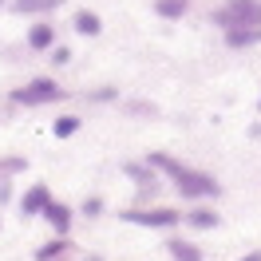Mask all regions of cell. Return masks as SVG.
I'll return each mask as SVG.
<instances>
[{
	"label": "cell",
	"mask_w": 261,
	"mask_h": 261,
	"mask_svg": "<svg viewBox=\"0 0 261 261\" xmlns=\"http://www.w3.org/2000/svg\"><path fill=\"white\" fill-rule=\"evenodd\" d=\"M60 4H64V0H12V12H16V16H48Z\"/></svg>",
	"instance_id": "obj_11"
},
{
	"label": "cell",
	"mask_w": 261,
	"mask_h": 261,
	"mask_svg": "<svg viewBox=\"0 0 261 261\" xmlns=\"http://www.w3.org/2000/svg\"><path fill=\"white\" fill-rule=\"evenodd\" d=\"M210 20L222 32H229V28H253V24H261V0H222L210 12Z\"/></svg>",
	"instance_id": "obj_1"
},
{
	"label": "cell",
	"mask_w": 261,
	"mask_h": 261,
	"mask_svg": "<svg viewBox=\"0 0 261 261\" xmlns=\"http://www.w3.org/2000/svg\"><path fill=\"white\" fill-rule=\"evenodd\" d=\"M103 210V202H99V198H87V202H83V214H99Z\"/></svg>",
	"instance_id": "obj_21"
},
{
	"label": "cell",
	"mask_w": 261,
	"mask_h": 261,
	"mask_svg": "<svg viewBox=\"0 0 261 261\" xmlns=\"http://www.w3.org/2000/svg\"><path fill=\"white\" fill-rule=\"evenodd\" d=\"M8 99H12V107H44V103H60V99H67V95L51 75H36V80H28L24 87H16Z\"/></svg>",
	"instance_id": "obj_2"
},
{
	"label": "cell",
	"mask_w": 261,
	"mask_h": 261,
	"mask_svg": "<svg viewBox=\"0 0 261 261\" xmlns=\"http://www.w3.org/2000/svg\"><path fill=\"white\" fill-rule=\"evenodd\" d=\"M71 24H75V32H80V36H91V40L103 36V16L91 12V8H80V12L71 16Z\"/></svg>",
	"instance_id": "obj_10"
},
{
	"label": "cell",
	"mask_w": 261,
	"mask_h": 261,
	"mask_svg": "<svg viewBox=\"0 0 261 261\" xmlns=\"http://www.w3.org/2000/svg\"><path fill=\"white\" fill-rule=\"evenodd\" d=\"M51 202V190L44 186V182H36L32 190L24 194V202H20V214H28V218H36V214H44V206Z\"/></svg>",
	"instance_id": "obj_9"
},
{
	"label": "cell",
	"mask_w": 261,
	"mask_h": 261,
	"mask_svg": "<svg viewBox=\"0 0 261 261\" xmlns=\"http://www.w3.org/2000/svg\"><path fill=\"white\" fill-rule=\"evenodd\" d=\"M0 8H4V0H0Z\"/></svg>",
	"instance_id": "obj_24"
},
{
	"label": "cell",
	"mask_w": 261,
	"mask_h": 261,
	"mask_svg": "<svg viewBox=\"0 0 261 261\" xmlns=\"http://www.w3.org/2000/svg\"><path fill=\"white\" fill-rule=\"evenodd\" d=\"M123 174L139 186V198H150L159 190V178H154V166L150 163H123Z\"/></svg>",
	"instance_id": "obj_5"
},
{
	"label": "cell",
	"mask_w": 261,
	"mask_h": 261,
	"mask_svg": "<svg viewBox=\"0 0 261 261\" xmlns=\"http://www.w3.org/2000/svg\"><path fill=\"white\" fill-rule=\"evenodd\" d=\"M119 222H130V226H147V229H174L182 222V214L174 206H130V210H119Z\"/></svg>",
	"instance_id": "obj_3"
},
{
	"label": "cell",
	"mask_w": 261,
	"mask_h": 261,
	"mask_svg": "<svg viewBox=\"0 0 261 261\" xmlns=\"http://www.w3.org/2000/svg\"><path fill=\"white\" fill-rule=\"evenodd\" d=\"M24 40H28V48H32V51H51V48H56V24H51V20H36Z\"/></svg>",
	"instance_id": "obj_6"
},
{
	"label": "cell",
	"mask_w": 261,
	"mask_h": 261,
	"mask_svg": "<svg viewBox=\"0 0 261 261\" xmlns=\"http://www.w3.org/2000/svg\"><path fill=\"white\" fill-rule=\"evenodd\" d=\"M80 127H83L80 115H60V119L51 123V135H56V139H71V135H75Z\"/></svg>",
	"instance_id": "obj_17"
},
{
	"label": "cell",
	"mask_w": 261,
	"mask_h": 261,
	"mask_svg": "<svg viewBox=\"0 0 261 261\" xmlns=\"http://www.w3.org/2000/svg\"><path fill=\"white\" fill-rule=\"evenodd\" d=\"M222 40H226L229 51L257 48V44H261V24H253V28H229V32H222Z\"/></svg>",
	"instance_id": "obj_7"
},
{
	"label": "cell",
	"mask_w": 261,
	"mask_h": 261,
	"mask_svg": "<svg viewBox=\"0 0 261 261\" xmlns=\"http://www.w3.org/2000/svg\"><path fill=\"white\" fill-rule=\"evenodd\" d=\"M64 253H71V242H67V238H56V242H44L36 249V261H60Z\"/></svg>",
	"instance_id": "obj_15"
},
{
	"label": "cell",
	"mask_w": 261,
	"mask_h": 261,
	"mask_svg": "<svg viewBox=\"0 0 261 261\" xmlns=\"http://www.w3.org/2000/svg\"><path fill=\"white\" fill-rule=\"evenodd\" d=\"M115 95H119L115 87H99V91H91V99H95V103H111Z\"/></svg>",
	"instance_id": "obj_19"
},
{
	"label": "cell",
	"mask_w": 261,
	"mask_h": 261,
	"mask_svg": "<svg viewBox=\"0 0 261 261\" xmlns=\"http://www.w3.org/2000/svg\"><path fill=\"white\" fill-rule=\"evenodd\" d=\"M190 229H218L222 226V218H218V210H210V206H194V210L182 218Z\"/></svg>",
	"instance_id": "obj_12"
},
{
	"label": "cell",
	"mask_w": 261,
	"mask_h": 261,
	"mask_svg": "<svg viewBox=\"0 0 261 261\" xmlns=\"http://www.w3.org/2000/svg\"><path fill=\"white\" fill-rule=\"evenodd\" d=\"M190 12V0H154V16L163 20H182Z\"/></svg>",
	"instance_id": "obj_14"
},
{
	"label": "cell",
	"mask_w": 261,
	"mask_h": 261,
	"mask_svg": "<svg viewBox=\"0 0 261 261\" xmlns=\"http://www.w3.org/2000/svg\"><path fill=\"white\" fill-rule=\"evenodd\" d=\"M147 163L154 166V170H163V174H170V178H174V174H178L182 166H186V163H178V159H170V154H163V150H154V154H147Z\"/></svg>",
	"instance_id": "obj_16"
},
{
	"label": "cell",
	"mask_w": 261,
	"mask_h": 261,
	"mask_svg": "<svg viewBox=\"0 0 261 261\" xmlns=\"http://www.w3.org/2000/svg\"><path fill=\"white\" fill-rule=\"evenodd\" d=\"M40 218H44V222H48V226L56 229L60 238H64L67 229H71V222H75V218H71V206H64V202H56V198H51L48 206H44V214H40Z\"/></svg>",
	"instance_id": "obj_8"
},
{
	"label": "cell",
	"mask_w": 261,
	"mask_h": 261,
	"mask_svg": "<svg viewBox=\"0 0 261 261\" xmlns=\"http://www.w3.org/2000/svg\"><path fill=\"white\" fill-rule=\"evenodd\" d=\"M166 253L174 261H206V253H202L194 242H186V238H170V242H166Z\"/></svg>",
	"instance_id": "obj_13"
},
{
	"label": "cell",
	"mask_w": 261,
	"mask_h": 261,
	"mask_svg": "<svg viewBox=\"0 0 261 261\" xmlns=\"http://www.w3.org/2000/svg\"><path fill=\"white\" fill-rule=\"evenodd\" d=\"M257 111H261V99H257Z\"/></svg>",
	"instance_id": "obj_23"
},
{
	"label": "cell",
	"mask_w": 261,
	"mask_h": 261,
	"mask_svg": "<svg viewBox=\"0 0 261 261\" xmlns=\"http://www.w3.org/2000/svg\"><path fill=\"white\" fill-rule=\"evenodd\" d=\"M130 115H154V103H127Z\"/></svg>",
	"instance_id": "obj_20"
},
{
	"label": "cell",
	"mask_w": 261,
	"mask_h": 261,
	"mask_svg": "<svg viewBox=\"0 0 261 261\" xmlns=\"http://www.w3.org/2000/svg\"><path fill=\"white\" fill-rule=\"evenodd\" d=\"M242 261H261V249H253V253H245Z\"/></svg>",
	"instance_id": "obj_22"
},
{
	"label": "cell",
	"mask_w": 261,
	"mask_h": 261,
	"mask_svg": "<svg viewBox=\"0 0 261 261\" xmlns=\"http://www.w3.org/2000/svg\"><path fill=\"white\" fill-rule=\"evenodd\" d=\"M174 186H178L182 198H218L222 194V182L214 178V174H206V170H194V166H182L178 174H174Z\"/></svg>",
	"instance_id": "obj_4"
},
{
	"label": "cell",
	"mask_w": 261,
	"mask_h": 261,
	"mask_svg": "<svg viewBox=\"0 0 261 261\" xmlns=\"http://www.w3.org/2000/svg\"><path fill=\"white\" fill-rule=\"evenodd\" d=\"M48 64H51V67H67V64H71V51H67V48H60V44H56V48L48 51Z\"/></svg>",
	"instance_id": "obj_18"
}]
</instances>
